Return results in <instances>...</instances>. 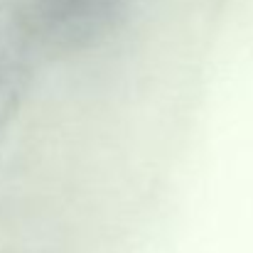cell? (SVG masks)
<instances>
[{"mask_svg":"<svg viewBox=\"0 0 253 253\" xmlns=\"http://www.w3.org/2000/svg\"><path fill=\"white\" fill-rule=\"evenodd\" d=\"M35 57L64 59L98 47L133 0H10Z\"/></svg>","mask_w":253,"mask_h":253,"instance_id":"cell-1","label":"cell"},{"mask_svg":"<svg viewBox=\"0 0 253 253\" xmlns=\"http://www.w3.org/2000/svg\"><path fill=\"white\" fill-rule=\"evenodd\" d=\"M35 59L12 2L0 0V138L25 101Z\"/></svg>","mask_w":253,"mask_h":253,"instance_id":"cell-2","label":"cell"}]
</instances>
